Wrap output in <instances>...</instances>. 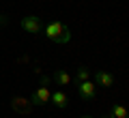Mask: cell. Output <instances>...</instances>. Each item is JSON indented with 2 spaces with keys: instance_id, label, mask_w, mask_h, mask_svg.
Returning <instances> with one entry per match:
<instances>
[{
  "instance_id": "1",
  "label": "cell",
  "mask_w": 129,
  "mask_h": 118,
  "mask_svg": "<svg viewBox=\"0 0 129 118\" xmlns=\"http://www.w3.org/2000/svg\"><path fill=\"white\" fill-rule=\"evenodd\" d=\"M45 36L50 39V41H54V43L64 45V43H69V39H71V30L64 26L62 22H47Z\"/></svg>"
},
{
  "instance_id": "2",
  "label": "cell",
  "mask_w": 129,
  "mask_h": 118,
  "mask_svg": "<svg viewBox=\"0 0 129 118\" xmlns=\"http://www.w3.org/2000/svg\"><path fill=\"white\" fill-rule=\"evenodd\" d=\"M50 77H41V84L30 97V103L32 105H47L50 103V97H52V88H50Z\"/></svg>"
},
{
  "instance_id": "3",
  "label": "cell",
  "mask_w": 129,
  "mask_h": 118,
  "mask_svg": "<svg viewBox=\"0 0 129 118\" xmlns=\"http://www.w3.org/2000/svg\"><path fill=\"white\" fill-rule=\"evenodd\" d=\"M75 92L82 101H92L97 97V84L90 80H84V82H75Z\"/></svg>"
},
{
  "instance_id": "4",
  "label": "cell",
  "mask_w": 129,
  "mask_h": 118,
  "mask_svg": "<svg viewBox=\"0 0 129 118\" xmlns=\"http://www.w3.org/2000/svg\"><path fill=\"white\" fill-rule=\"evenodd\" d=\"M22 28L28 34H39L41 28H43L41 17H37V15H26V17H22Z\"/></svg>"
},
{
  "instance_id": "5",
  "label": "cell",
  "mask_w": 129,
  "mask_h": 118,
  "mask_svg": "<svg viewBox=\"0 0 129 118\" xmlns=\"http://www.w3.org/2000/svg\"><path fill=\"white\" fill-rule=\"evenodd\" d=\"M11 107H13V112L22 114V116H28L35 105H32L28 99H24V97H13V99H11Z\"/></svg>"
},
{
  "instance_id": "6",
  "label": "cell",
  "mask_w": 129,
  "mask_h": 118,
  "mask_svg": "<svg viewBox=\"0 0 129 118\" xmlns=\"http://www.w3.org/2000/svg\"><path fill=\"white\" fill-rule=\"evenodd\" d=\"M92 75H95V84H97V86H103V88H112V86H114V75H112V73L97 69Z\"/></svg>"
},
{
  "instance_id": "7",
  "label": "cell",
  "mask_w": 129,
  "mask_h": 118,
  "mask_svg": "<svg viewBox=\"0 0 129 118\" xmlns=\"http://www.w3.org/2000/svg\"><path fill=\"white\" fill-rule=\"evenodd\" d=\"M52 80L56 82V86H71V82H73V77H71V73L67 69H56Z\"/></svg>"
},
{
  "instance_id": "8",
  "label": "cell",
  "mask_w": 129,
  "mask_h": 118,
  "mask_svg": "<svg viewBox=\"0 0 129 118\" xmlns=\"http://www.w3.org/2000/svg\"><path fill=\"white\" fill-rule=\"evenodd\" d=\"M50 101H52L58 109H64L67 105H69V97H67V92H64V90H52Z\"/></svg>"
},
{
  "instance_id": "9",
  "label": "cell",
  "mask_w": 129,
  "mask_h": 118,
  "mask_svg": "<svg viewBox=\"0 0 129 118\" xmlns=\"http://www.w3.org/2000/svg\"><path fill=\"white\" fill-rule=\"evenodd\" d=\"M108 116H110V118H129V112H127V107L114 103V105L110 107V114H108Z\"/></svg>"
},
{
  "instance_id": "10",
  "label": "cell",
  "mask_w": 129,
  "mask_h": 118,
  "mask_svg": "<svg viewBox=\"0 0 129 118\" xmlns=\"http://www.w3.org/2000/svg\"><path fill=\"white\" fill-rule=\"evenodd\" d=\"M84 80H90V69L88 67H78L75 77H73V84L75 82H84Z\"/></svg>"
},
{
  "instance_id": "11",
  "label": "cell",
  "mask_w": 129,
  "mask_h": 118,
  "mask_svg": "<svg viewBox=\"0 0 129 118\" xmlns=\"http://www.w3.org/2000/svg\"><path fill=\"white\" fill-rule=\"evenodd\" d=\"M5 24H7V17H5V15H0V30H2V26H5Z\"/></svg>"
},
{
  "instance_id": "12",
  "label": "cell",
  "mask_w": 129,
  "mask_h": 118,
  "mask_svg": "<svg viewBox=\"0 0 129 118\" xmlns=\"http://www.w3.org/2000/svg\"><path fill=\"white\" fill-rule=\"evenodd\" d=\"M80 118H92V116H80Z\"/></svg>"
},
{
  "instance_id": "13",
  "label": "cell",
  "mask_w": 129,
  "mask_h": 118,
  "mask_svg": "<svg viewBox=\"0 0 129 118\" xmlns=\"http://www.w3.org/2000/svg\"><path fill=\"white\" fill-rule=\"evenodd\" d=\"M0 15H2V7H0Z\"/></svg>"
},
{
  "instance_id": "14",
  "label": "cell",
  "mask_w": 129,
  "mask_h": 118,
  "mask_svg": "<svg viewBox=\"0 0 129 118\" xmlns=\"http://www.w3.org/2000/svg\"><path fill=\"white\" fill-rule=\"evenodd\" d=\"M103 118H110V116H103Z\"/></svg>"
}]
</instances>
